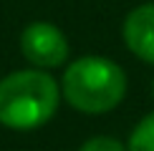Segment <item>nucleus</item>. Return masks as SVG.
Listing matches in <instances>:
<instances>
[{
	"mask_svg": "<svg viewBox=\"0 0 154 151\" xmlns=\"http://www.w3.org/2000/svg\"><path fill=\"white\" fill-rule=\"evenodd\" d=\"M126 48L137 58L154 66V3H144L134 8L121 28Z\"/></svg>",
	"mask_w": 154,
	"mask_h": 151,
	"instance_id": "20e7f679",
	"label": "nucleus"
},
{
	"mask_svg": "<svg viewBox=\"0 0 154 151\" xmlns=\"http://www.w3.org/2000/svg\"><path fill=\"white\" fill-rule=\"evenodd\" d=\"M152 98H154V81H152Z\"/></svg>",
	"mask_w": 154,
	"mask_h": 151,
	"instance_id": "0eeeda50",
	"label": "nucleus"
},
{
	"mask_svg": "<svg viewBox=\"0 0 154 151\" xmlns=\"http://www.w3.org/2000/svg\"><path fill=\"white\" fill-rule=\"evenodd\" d=\"M63 98L81 113H109L126 96V73L101 55H83L66 68Z\"/></svg>",
	"mask_w": 154,
	"mask_h": 151,
	"instance_id": "f03ea898",
	"label": "nucleus"
},
{
	"mask_svg": "<svg viewBox=\"0 0 154 151\" xmlns=\"http://www.w3.org/2000/svg\"><path fill=\"white\" fill-rule=\"evenodd\" d=\"M68 38L63 35L61 28H56L53 23L46 20H35L30 25H25V30L20 33V50L33 66L38 68H56L63 66L68 58Z\"/></svg>",
	"mask_w": 154,
	"mask_h": 151,
	"instance_id": "7ed1b4c3",
	"label": "nucleus"
},
{
	"mask_svg": "<svg viewBox=\"0 0 154 151\" xmlns=\"http://www.w3.org/2000/svg\"><path fill=\"white\" fill-rule=\"evenodd\" d=\"M79 151H126V146L119 138H111V136H94Z\"/></svg>",
	"mask_w": 154,
	"mask_h": 151,
	"instance_id": "423d86ee",
	"label": "nucleus"
},
{
	"mask_svg": "<svg viewBox=\"0 0 154 151\" xmlns=\"http://www.w3.org/2000/svg\"><path fill=\"white\" fill-rule=\"evenodd\" d=\"M61 91L43 68L15 71L0 81V126L33 131L53 118Z\"/></svg>",
	"mask_w": 154,
	"mask_h": 151,
	"instance_id": "f257e3e1",
	"label": "nucleus"
},
{
	"mask_svg": "<svg viewBox=\"0 0 154 151\" xmlns=\"http://www.w3.org/2000/svg\"><path fill=\"white\" fill-rule=\"evenodd\" d=\"M126 151H154V113L144 116L142 121L134 126Z\"/></svg>",
	"mask_w": 154,
	"mask_h": 151,
	"instance_id": "39448f33",
	"label": "nucleus"
}]
</instances>
